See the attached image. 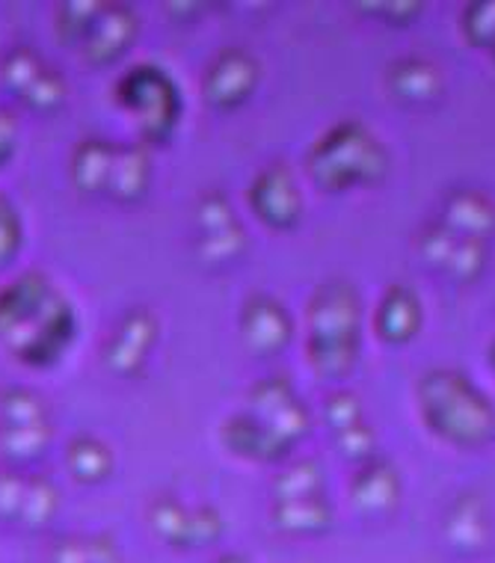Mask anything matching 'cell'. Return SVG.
Here are the masks:
<instances>
[{"label":"cell","instance_id":"cell-1","mask_svg":"<svg viewBox=\"0 0 495 563\" xmlns=\"http://www.w3.org/2000/svg\"><path fill=\"white\" fill-rule=\"evenodd\" d=\"M78 339V311L48 273L24 271L0 288V344L28 368H54Z\"/></svg>","mask_w":495,"mask_h":563},{"label":"cell","instance_id":"cell-2","mask_svg":"<svg viewBox=\"0 0 495 563\" xmlns=\"http://www.w3.org/2000/svg\"><path fill=\"white\" fill-rule=\"evenodd\" d=\"M362 297L348 279H327L306 309V353L327 379H344L360 362Z\"/></svg>","mask_w":495,"mask_h":563},{"label":"cell","instance_id":"cell-3","mask_svg":"<svg viewBox=\"0 0 495 563\" xmlns=\"http://www.w3.org/2000/svg\"><path fill=\"white\" fill-rule=\"evenodd\" d=\"M416 398L425 424L448 445L481 448L495 439V404L463 371H425Z\"/></svg>","mask_w":495,"mask_h":563},{"label":"cell","instance_id":"cell-4","mask_svg":"<svg viewBox=\"0 0 495 563\" xmlns=\"http://www.w3.org/2000/svg\"><path fill=\"white\" fill-rule=\"evenodd\" d=\"M315 185L327 194H344L356 187H374L388 175L392 157L380 136L360 119L336 122L318 136L306 157Z\"/></svg>","mask_w":495,"mask_h":563},{"label":"cell","instance_id":"cell-5","mask_svg":"<svg viewBox=\"0 0 495 563\" xmlns=\"http://www.w3.org/2000/svg\"><path fill=\"white\" fill-rule=\"evenodd\" d=\"M117 101L134 119L143 146H164L182 125V89L169 78V71L152 63L128 68L117 80Z\"/></svg>","mask_w":495,"mask_h":563},{"label":"cell","instance_id":"cell-6","mask_svg":"<svg viewBox=\"0 0 495 563\" xmlns=\"http://www.w3.org/2000/svg\"><path fill=\"white\" fill-rule=\"evenodd\" d=\"M54 428L51 409L40 391L15 389L0 391V454L12 466H28L48 451Z\"/></svg>","mask_w":495,"mask_h":563},{"label":"cell","instance_id":"cell-7","mask_svg":"<svg viewBox=\"0 0 495 563\" xmlns=\"http://www.w3.org/2000/svg\"><path fill=\"white\" fill-rule=\"evenodd\" d=\"M0 84L19 98L24 108L36 113H54L68 98L66 78L28 45L12 48L0 59Z\"/></svg>","mask_w":495,"mask_h":563},{"label":"cell","instance_id":"cell-8","mask_svg":"<svg viewBox=\"0 0 495 563\" xmlns=\"http://www.w3.org/2000/svg\"><path fill=\"white\" fill-rule=\"evenodd\" d=\"M196 255L205 264H229L246 253V232L229 196L208 190L199 196L194 211Z\"/></svg>","mask_w":495,"mask_h":563},{"label":"cell","instance_id":"cell-9","mask_svg":"<svg viewBox=\"0 0 495 563\" xmlns=\"http://www.w3.org/2000/svg\"><path fill=\"white\" fill-rule=\"evenodd\" d=\"M262 84V63L246 48H223L202 75V96L215 110L243 108Z\"/></svg>","mask_w":495,"mask_h":563},{"label":"cell","instance_id":"cell-10","mask_svg":"<svg viewBox=\"0 0 495 563\" xmlns=\"http://www.w3.org/2000/svg\"><path fill=\"white\" fill-rule=\"evenodd\" d=\"M246 202L253 208L255 220L273 232H288L302 217V190L288 164H267L258 169Z\"/></svg>","mask_w":495,"mask_h":563},{"label":"cell","instance_id":"cell-11","mask_svg":"<svg viewBox=\"0 0 495 563\" xmlns=\"http://www.w3.org/2000/svg\"><path fill=\"white\" fill-rule=\"evenodd\" d=\"M250 416L262 421L264 428H271L282 442L297 445L306 439L311 428V412L292 386V379L285 377H267L258 379L250 389Z\"/></svg>","mask_w":495,"mask_h":563},{"label":"cell","instance_id":"cell-12","mask_svg":"<svg viewBox=\"0 0 495 563\" xmlns=\"http://www.w3.org/2000/svg\"><path fill=\"white\" fill-rule=\"evenodd\" d=\"M140 36V15L128 3H101L78 42L87 66H113L134 48Z\"/></svg>","mask_w":495,"mask_h":563},{"label":"cell","instance_id":"cell-13","mask_svg":"<svg viewBox=\"0 0 495 563\" xmlns=\"http://www.w3.org/2000/svg\"><path fill=\"white\" fill-rule=\"evenodd\" d=\"M161 339V321L148 306H134L122 314L117 330L105 344V365L117 377H140L148 365L152 350Z\"/></svg>","mask_w":495,"mask_h":563},{"label":"cell","instance_id":"cell-14","mask_svg":"<svg viewBox=\"0 0 495 563\" xmlns=\"http://www.w3.org/2000/svg\"><path fill=\"white\" fill-rule=\"evenodd\" d=\"M238 332H241L243 347L253 356H279L294 339V318L285 309V302L271 297V294H253L246 297L238 318Z\"/></svg>","mask_w":495,"mask_h":563},{"label":"cell","instance_id":"cell-15","mask_svg":"<svg viewBox=\"0 0 495 563\" xmlns=\"http://www.w3.org/2000/svg\"><path fill=\"white\" fill-rule=\"evenodd\" d=\"M418 253L457 282H475L486 267V243L448 232L439 220L418 234Z\"/></svg>","mask_w":495,"mask_h":563},{"label":"cell","instance_id":"cell-16","mask_svg":"<svg viewBox=\"0 0 495 563\" xmlns=\"http://www.w3.org/2000/svg\"><path fill=\"white\" fill-rule=\"evenodd\" d=\"M400 496H404V481L398 468L380 456L365 460L350 481V505L371 519L392 514L400 505Z\"/></svg>","mask_w":495,"mask_h":563},{"label":"cell","instance_id":"cell-17","mask_svg":"<svg viewBox=\"0 0 495 563\" xmlns=\"http://www.w3.org/2000/svg\"><path fill=\"white\" fill-rule=\"evenodd\" d=\"M220 439L229 454L241 456V460H253V463H282L292 454V445L282 442L271 428H264L262 421L250 412H234L223 421Z\"/></svg>","mask_w":495,"mask_h":563},{"label":"cell","instance_id":"cell-18","mask_svg":"<svg viewBox=\"0 0 495 563\" xmlns=\"http://www.w3.org/2000/svg\"><path fill=\"white\" fill-rule=\"evenodd\" d=\"M421 321H425V314H421L418 294L407 285H392L380 297L377 311H374V332L386 344H407L418 335Z\"/></svg>","mask_w":495,"mask_h":563},{"label":"cell","instance_id":"cell-19","mask_svg":"<svg viewBox=\"0 0 495 563\" xmlns=\"http://www.w3.org/2000/svg\"><path fill=\"white\" fill-rule=\"evenodd\" d=\"M439 223L448 232L469 238V241H484L495 232V202L490 196L460 187L454 194L446 196Z\"/></svg>","mask_w":495,"mask_h":563},{"label":"cell","instance_id":"cell-20","mask_svg":"<svg viewBox=\"0 0 495 563\" xmlns=\"http://www.w3.org/2000/svg\"><path fill=\"white\" fill-rule=\"evenodd\" d=\"M113 157H117V143H110L105 136H84L68 157L72 185L87 196H108Z\"/></svg>","mask_w":495,"mask_h":563},{"label":"cell","instance_id":"cell-21","mask_svg":"<svg viewBox=\"0 0 495 563\" xmlns=\"http://www.w3.org/2000/svg\"><path fill=\"white\" fill-rule=\"evenodd\" d=\"M155 178V166L148 157V146L143 143H131V146H119L113 157V169H110L108 196L122 205L140 202L148 194Z\"/></svg>","mask_w":495,"mask_h":563},{"label":"cell","instance_id":"cell-22","mask_svg":"<svg viewBox=\"0 0 495 563\" xmlns=\"http://www.w3.org/2000/svg\"><path fill=\"white\" fill-rule=\"evenodd\" d=\"M271 519L282 534L292 537H321L332 528L336 510L327 493L306 498H292V501H273Z\"/></svg>","mask_w":495,"mask_h":563},{"label":"cell","instance_id":"cell-23","mask_svg":"<svg viewBox=\"0 0 495 563\" xmlns=\"http://www.w3.org/2000/svg\"><path fill=\"white\" fill-rule=\"evenodd\" d=\"M386 84L404 104H430L442 96V71L425 57H404L388 66Z\"/></svg>","mask_w":495,"mask_h":563},{"label":"cell","instance_id":"cell-24","mask_svg":"<svg viewBox=\"0 0 495 563\" xmlns=\"http://www.w3.org/2000/svg\"><path fill=\"white\" fill-rule=\"evenodd\" d=\"M113 466H117V456H113V448L105 439L92 437V433H80V437L68 439L66 468L78 484H105L113 475Z\"/></svg>","mask_w":495,"mask_h":563},{"label":"cell","instance_id":"cell-25","mask_svg":"<svg viewBox=\"0 0 495 563\" xmlns=\"http://www.w3.org/2000/svg\"><path fill=\"white\" fill-rule=\"evenodd\" d=\"M446 534L457 549H477L484 543L490 534V519H486V505L475 493L460 496L448 510Z\"/></svg>","mask_w":495,"mask_h":563},{"label":"cell","instance_id":"cell-26","mask_svg":"<svg viewBox=\"0 0 495 563\" xmlns=\"http://www.w3.org/2000/svg\"><path fill=\"white\" fill-rule=\"evenodd\" d=\"M59 510V489L51 484L48 477L28 475L24 477V489H21L19 516L15 522L28 525V528H45Z\"/></svg>","mask_w":495,"mask_h":563},{"label":"cell","instance_id":"cell-27","mask_svg":"<svg viewBox=\"0 0 495 563\" xmlns=\"http://www.w3.org/2000/svg\"><path fill=\"white\" fill-rule=\"evenodd\" d=\"M148 528L155 531L157 540L175 549H187L190 534V507L182 505L175 496H157L148 505Z\"/></svg>","mask_w":495,"mask_h":563},{"label":"cell","instance_id":"cell-28","mask_svg":"<svg viewBox=\"0 0 495 563\" xmlns=\"http://www.w3.org/2000/svg\"><path fill=\"white\" fill-rule=\"evenodd\" d=\"M318 493H327V481H323V468L315 460H300L297 466L273 477V501H292Z\"/></svg>","mask_w":495,"mask_h":563},{"label":"cell","instance_id":"cell-29","mask_svg":"<svg viewBox=\"0 0 495 563\" xmlns=\"http://www.w3.org/2000/svg\"><path fill=\"white\" fill-rule=\"evenodd\" d=\"M101 7V0H68V3H59L57 10V36L66 42L68 48H78L84 30L92 21V15Z\"/></svg>","mask_w":495,"mask_h":563},{"label":"cell","instance_id":"cell-30","mask_svg":"<svg viewBox=\"0 0 495 563\" xmlns=\"http://www.w3.org/2000/svg\"><path fill=\"white\" fill-rule=\"evenodd\" d=\"M463 33L469 45L495 51V0H475L463 12Z\"/></svg>","mask_w":495,"mask_h":563},{"label":"cell","instance_id":"cell-31","mask_svg":"<svg viewBox=\"0 0 495 563\" xmlns=\"http://www.w3.org/2000/svg\"><path fill=\"white\" fill-rule=\"evenodd\" d=\"M21 246H24V220L19 208L0 194V271L19 258Z\"/></svg>","mask_w":495,"mask_h":563},{"label":"cell","instance_id":"cell-32","mask_svg":"<svg viewBox=\"0 0 495 563\" xmlns=\"http://www.w3.org/2000/svg\"><path fill=\"white\" fill-rule=\"evenodd\" d=\"M226 534V519L215 505L190 507V534H187V549H205L215 545Z\"/></svg>","mask_w":495,"mask_h":563},{"label":"cell","instance_id":"cell-33","mask_svg":"<svg viewBox=\"0 0 495 563\" xmlns=\"http://www.w3.org/2000/svg\"><path fill=\"white\" fill-rule=\"evenodd\" d=\"M336 437V445L348 460H356V463H365L374 456V448H377V437H374V428H371L369 421H360V424H353L348 430H339V433H332Z\"/></svg>","mask_w":495,"mask_h":563},{"label":"cell","instance_id":"cell-34","mask_svg":"<svg viewBox=\"0 0 495 563\" xmlns=\"http://www.w3.org/2000/svg\"><path fill=\"white\" fill-rule=\"evenodd\" d=\"M323 416H327V424L332 428V433H339V430H348L353 428V424L365 421V409H362L360 398H356L353 391H336V395L327 400Z\"/></svg>","mask_w":495,"mask_h":563},{"label":"cell","instance_id":"cell-35","mask_svg":"<svg viewBox=\"0 0 495 563\" xmlns=\"http://www.w3.org/2000/svg\"><path fill=\"white\" fill-rule=\"evenodd\" d=\"M356 10L365 12V15H377L383 24L407 27V24H413L425 12V3H360Z\"/></svg>","mask_w":495,"mask_h":563},{"label":"cell","instance_id":"cell-36","mask_svg":"<svg viewBox=\"0 0 495 563\" xmlns=\"http://www.w3.org/2000/svg\"><path fill=\"white\" fill-rule=\"evenodd\" d=\"M24 477L21 472L10 468V472H0V519H10L15 522L19 516V501L21 489H24Z\"/></svg>","mask_w":495,"mask_h":563},{"label":"cell","instance_id":"cell-37","mask_svg":"<svg viewBox=\"0 0 495 563\" xmlns=\"http://www.w3.org/2000/svg\"><path fill=\"white\" fill-rule=\"evenodd\" d=\"M51 563H92L89 554V537H63L54 549H51Z\"/></svg>","mask_w":495,"mask_h":563},{"label":"cell","instance_id":"cell-38","mask_svg":"<svg viewBox=\"0 0 495 563\" xmlns=\"http://www.w3.org/2000/svg\"><path fill=\"white\" fill-rule=\"evenodd\" d=\"M15 146H19V125L7 110H0V169L10 164Z\"/></svg>","mask_w":495,"mask_h":563},{"label":"cell","instance_id":"cell-39","mask_svg":"<svg viewBox=\"0 0 495 563\" xmlns=\"http://www.w3.org/2000/svg\"><path fill=\"white\" fill-rule=\"evenodd\" d=\"M89 554H92V563H125L110 537H89Z\"/></svg>","mask_w":495,"mask_h":563},{"label":"cell","instance_id":"cell-40","mask_svg":"<svg viewBox=\"0 0 495 563\" xmlns=\"http://www.w3.org/2000/svg\"><path fill=\"white\" fill-rule=\"evenodd\" d=\"M215 563H250L246 561V558H243V554H223V558H217Z\"/></svg>","mask_w":495,"mask_h":563},{"label":"cell","instance_id":"cell-41","mask_svg":"<svg viewBox=\"0 0 495 563\" xmlns=\"http://www.w3.org/2000/svg\"><path fill=\"white\" fill-rule=\"evenodd\" d=\"M490 356H493V365H495V341H493V350H490Z\"/></svg>","mask_w":495,"mask_h":563}]
</instances>
